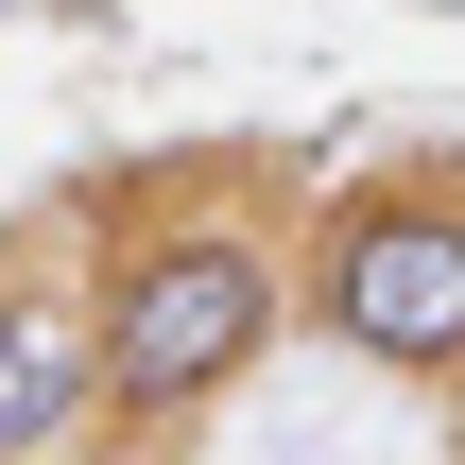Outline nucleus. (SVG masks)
Here are the masks:
<instances>
[{
  "mask_svg": "<svg viewBox=\"0 0 465 465\" xmlns=\"http://www.w3.org/2000/svg\"><path fill=\"white\" fill-rule=\"evenodd\" d=\"M86 328H104V431L173 449L207 397H242V380L276 362V328H293V242H276L242 190L190 207V173H138V190H104V224H86Z\"/></svg>",
  "mask_w": 465,
  "mask_h": 465,
  "instance_id": "obj_1",
  "label": "nucleus"
},
{
  "mask_svg": "<svg viewBox=\"0 0 465 465\" xmlns=\"http://www.w3.org/2000/svg\"><path fill=\"white\" fill-rule=\"evenodd\" d=\"M293 311L380 362V380H465V173H362L293 242Z\"/></svg>",
  "mask_w": 465,
  "mask_h": 465,
  "instance_id": "obj_2",
  "label": "nucleus"
},
{
  "mask_svg": "<svg viewBox=\"0 0 465 465\" xmlns=\"http://www.w3.org/2000/svg\"><path fill=\"white\" fill-rule=\"evenodd\" d=\"M104 431V328L86 259H0V465H52Z\"/></svg>",
  "mask_w": 465,
  "mask_h": 465,
  "instance_id": "obj_3",
  "label": "nucleus"
}]
</instances>
